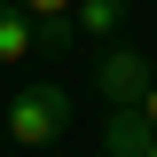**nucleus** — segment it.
<instances>
[{
  "instance_id": "f257e3e1",
  "label": "nucleus",
  "mask_w": 157,
  "mask_h": 157,
  "mask_svg": "<svg viewBox=\"0 0 157 157\" xmlns=\"http://www.w3.org/2000/svg\"><path fill=\"white\" fill-rule=\"evenodd\" d=\"M8 141L16 149H47V141H63V126H71V94H63L55 78H24L16 94H8Z\"/></svg>"
},
{
  "instance_id": "f03ea898",
  "label": "nucleus",
  "mask_w": 157,
  "mask_h": 157,
  "mask_svg": "<svg viewBox=\"0 0 157 157\" xmlns=\"http://www.w3.org/2000/svg\"><path fill=\"white\" fill-rule=\"evenodd\" d=\"M149 78H157V63L141 55L134 39H110L102 63H94V94H102V110H134V102L149 94Z\"/></svg>"
},
{
  "instance_id": "7ed1b4c3",
  "label": "nucleus",
  "mask_w": 157,
  "mask_h": 157,
  "mask_svg": "<svg viewBox=\"0 0 157 157\" xmlns=\"http://www.w3.org/2000/svg\"><path fill=\"white\" fill-rule=\"evenodd\" d=\"M39 55V16H24L16 0H0V71H24Z\"/></svg>"
},
{
  "instance_id": "20e7f679",
  "label": "nucleus",
  "mask_w": 157,
  "mask_h": 157,
  "mask_svg": "<svg viewBox=\"0 0 157 157\" xmlns=\"http://www.w3.org/2000/svg\"><path fill=\"white\" fill-rule=\"evenodd\" d=\"M16 8H24V16H39V47H47V55H63V47L78 39V24H71L78 0H16Z\"/></svg>"
},
{
  "instance_id": "39448f33",
  "label": "nucleus",
  "mask_w": 157,
  "mask_h": 157,
  "mask_svg": "<svg viewBox=\"0 0 157 157\" xmlns=\"http://www.w3.org/2000/svg\"><path fill=\"white\" fill-rule=\"evenodd\" d=\"M71 24H78L86 39H102V47H110V39H118V24H126V0H78V8H71Z\"/></svg>"
},
{
  "instance_id": "423d86ee",
  "label": "nucleus",
  "mask_w": 157,
  "mask_h": 157,
  "mask_svg": "<svg viewBox=\"0 0 157 157\" xmlns=\"http://www.w3.org/2000/svg\"><path fill=\"white\" fill-rule=\"evenodd\" d=\"M141 118H149V126H157V78H149V94H141Z\"/></svg>"
},
{
  "instance_id": "0eeeda50",
  "label": "nucleus",
  "mask_w": 157,
  "mask_h": 157,
  "mask_svg": "<svg viewBox=\"0 0 157 157\" xmlns=\"http://www.w3.org/2000/svg\"><path fill=\"white\" fill-rule=\"evenodd\" d=\"M134 157H157V134H149V141H141V149H134Z\"/></svg>"
}]
</instances>
